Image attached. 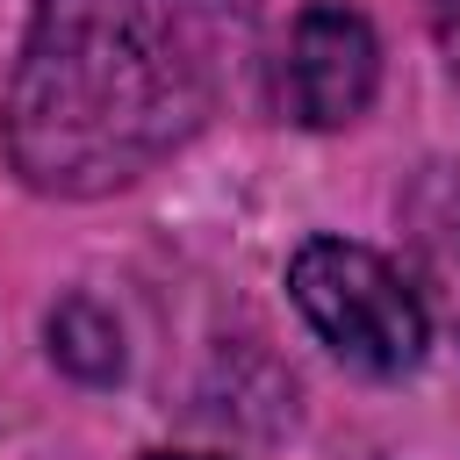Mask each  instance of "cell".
I'll use <instances>...</instances> for the list:
<instances>
[{"mask_svg": "<svg viewBox=\"0 0 460 460\" xmlns=\"http://www.w3.org/2000/svg\"><path fill=\"white\" fill-rule=\"evenodd\" d=\"M259 0H36L7 158L43 194H101L194 137Z\"/></svg>", "mask_w": 460, "mask_h": 460, "instance_id": "cell-1", "label": "cell"}, {"mask_svg": "<svg viewBox=\"0 0 460 460\" xmlns=\"http://www.w3.org/2000/svg\"><path fill=\"white\" fill-rule=\"evenodd\" d=\"M288 295L316 323V338L367 367V374H402L424 352V302L402 288V273L345 237H309L288 259Z\"/></svg>", "mask_w": 460, "mask_h": 460, "instance_id": "cell-2", "label": "cell"}, {"mask_svg": "<svg viewBox=\"0 0 460 460\" xmlns=\"http://www.w3.org/2000/svg\"><path fill=\"white\" fill-rule=\"evenodd\" d=\"M381 43L352 7H302L288 58H280V101L309 129H338L374 101Z\"/></svg>", "mask_w": 460, "mask_h": 460, "instance_id": "cell-3", "label": "cell"}, {"mask_svg": "<svg viewBox=\"0 0 460 460\" xmlns=\"http://www.w3.org/2000/svg\"><path fill=\"white\" fill-rule=\"evenodd\" d=\"M50 352L72 367V374H115L122 367V352H115V323L93 309V302H65L58 309V323H50Z\"/></svg>", "mask_w": 460, "mask_h": 460, "instance_id": "cell-4", "label": "cell"}, {"mask_svg": "<svg viewBox=\"0 0 460 460\" xmlns=\"http://www.w3.org/2000/svg\"><path fill=\"white\" fill-rule=\"evenodd\" d=\"M438 36H446V50L460 65V0H438Z\"/></svg>", "mask_w": 460, "mask_h": 460, "instance_id": "cell-5", "label": "cell"}, {"mask_svg": "<svg viewBox=\"0 0 460 460\" xmlns=\"http://www.w3.org/2000/svg\"><path fill=\"white\" fill-rule=\"evenodd\" d=\"M151 460H201V453H151Z\"/></svg>", "mask_w": 460, "mask_h": 460, "instance_id": "cell-6", "label": "cell"}]
</instances>
